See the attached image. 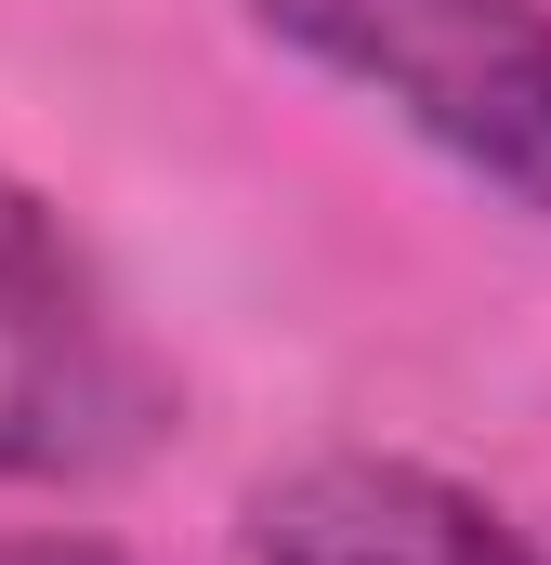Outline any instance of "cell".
I'll return each mask as SVG.
<instances>
[{"label":"cell","mask_w":551,"mask_h":565,"mask_svg":"<svg viewBox=\"0 0 551 565\" xmlns=\"http://www.w3.org/2000/svg\"><path fill=\"white\" fill-rule=\"evenodd\" d=\"M276 40L355 79L433 158L551 224V0H250Z\"/></svg>","instance_id":"cell-1"},{"label":"cell","mask_w":551,"mask_h":565,"mask_svg":"<svg viewBox=\"0 0 551 565\" xmlns=\"http://www.w3.org/2000/svg\"><path fill=\"white\" fill-rule=\"evenodd\" d=\"M171 422V382L132 316L79 264V237L0 184V487H106Z\"/></svg>","instance_id":"cell-2"},{"label":"cell","mask_w":551,"mask_h":565,"mask_svg":"<svg viewBox=\"0 0 551 565\" xmlns=\"http://www.w3.org/2000/svg\"><path fill=\"white\" fill-rule=\"evenodd\" d=\"M237 540H250V565H551L499 500H473L420 460H368V447L289 460L276 487H250Z\"/></svg>","instance_id":"cell-3"}]
</instances>
